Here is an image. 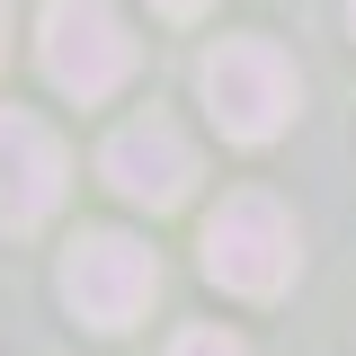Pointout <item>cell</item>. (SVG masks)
<instances>
[{
	"label": "cell",
	"mask_w": 356,
	"mask_h": 356,
	"mask_svg": "<svg viewBox=\"0 0 356 356\" xmlns=\"http://www.w3.org/2000/svg\"><path fill=\"white\" fill-rule=\"evenodd\" d=\"M0 63H9V0H0Z\"/></svg>",
	"instance_id": "obj_9"
},
{
	"label": "cell",
	"mask_w": 356,
	"mask_h": 356,
	"mask_svg": "<svg viewBox=\"0 0 356 356\" xmlns=\"http://www.w3.org/2000/svg\"><path fill=\"white\" fill-rule=\"evenodd\" d=\"M152 9H161V18H196L205 0H152Z\"/></svg>",
	"instance_id": "obj_8"
},
{
	"label": "cell",
	"mask_w": 356,
	"mask_h": 356,
	"mask_svg": "<svg viewBox=\"0 0 356 356\" xmlns=\"http://www.w3.org/2000/svg\"><path fill=\"white\" fill-rule=\"evenodd\" d=\"M36 54H44V81L63 89V98H116L134 72V36L125 18L107 9V0H44V27H36Z\"/></svg>",
	"instance_id": "obj_2"
},
{
	"label": "cell",
	"mask_w": 356,
	"mask_h": 356,
	"mask_svg": "<svg viewBox=\"0 0 356 356\" xmlns=\"http://www.w3.org/2000/svg\"><path fill=\"white\" fill-rule=\"evenodd\" d=\"M152 294H161V267L125 232H81L63 250V303L81 312L89 330H134L152 312Z\"/></svg>",
	"instance_id": "obj_4"
},
{
	"label": "cell",
	"mask_w": 356,
	"mask_h": 356,
	"mask_svg": "<svg viewBox=\"0 0 356 356\" xmlns=\"http://www.w3.org/2000/svg\"><path fill=\"white\" fill-rule=\"evenodd\" d=\"M348 18H356V0H348Z\"/></svg>",
	"instance_id": "obj_10"
},
{
	"label": "cell",
	"mask_w": 356,
	"mask_h": 356,
	"mask_svg": "<svg viewBox=\"0 0 356 356\" xmlns=\"http://www.w3.org/2000/svg\"><path fill=\"white\" fill-rule=\"evenodd\" d=\"M196 81H205V107H214V125L232 134V143H276V134L294 125V63L267 36L214 44Z\"/></svg>",
	"instance_id": "obj_3"
},
{
	"label": "cell",
	"mask_w": 356,
	"mask_h": 356,
	"mask_svg": "<svg viewBox=\"0 0 356 356\" xmlns=\"http://www.w3.org/2000/svg\"><path fill=\"white\" fill-rule=\"evenodd\" d=\"M63 178H72V161H63L54 125H36L27 107H0V222L36 232L63 205Z\"/></svg>",
	"instance_id": "obj_6"
},
{
	"label": "cell",
	"mask_w": 356,
	"mask_h": 356,
	"mask_svg": "<svg viewBox=\"0 0 356 356\" xmlns=\"http://www.w3.org/2000/svg\"><path fill=\"white\" fill-rule=\"evenodd\" d=\"M170 356H250V348H241L232 330H178V339H170Z\"/></svg>",
	"instance_id": "obj_7"
},
{
	"label": "cell",
	"mask_w": 356,
	"mask_h": 356,
	"mask_svg": "<svg viewBox=\"0 0 356 356\" xmlns=\"http://www.w3.org/2000/svg\"><path fill=\"white\" fill-rule=\"evenodd\" d=\"M294 267H303V241H294V214L259 196V187H241V196H222L214 222H205V276H214L222 294H285L294 285Z\"/></svg>",
	"instance_id": "obj_1"
},
{
	"label": "cell",
	"mask_w": 356,
	"mask_h": 356,
	"mask_svg": "<svg viewBox=\"0 0 356 356\" xmlns=\"http://www.w3.org/2000/svg\"><path fill=\"white\" fill-rule=\"evenodd\" d=\"M98 178L125 196V205H152V214H170L187 205V187H196V143L170 125V116H134V125L107 134V152H98Z\"/></svg>",
	"instance_id": "obj_5"
}]
</instances>
